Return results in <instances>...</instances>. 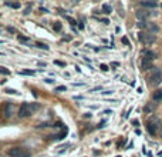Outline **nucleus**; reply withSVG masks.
<instances>
[{
    "mask_svg": "<svg viewBox=\"0 0 162 157\" xmlns=\"http://www.w3.org/2000/svg\"><path fill=\"white\" fill-rule=\"evenodd\" d=\"M37 109H38L37 103H23V104L20 106V109H19V117L20 119L29 117V116H32Z\"/></svg>",
    "mask_w": 162,
    "mask_h": 157,
    "instance_id": "1",
    "label": "nucleus"
},
{
    "mask_svg": "<svg viewBox=\"0 0 162 157\" xmlns=\"http://www.w3.org/2000/svg\"><path fill=\"white\" fill-rule=\"evenodd\" d=\"M162 83V71L157 67H154L151 74L148 76V84L151 87H158L159 84Z\"/></svg>",
    "mask_w": 162,
    "mask_h": 157,
    "instance_id": "2",
    "label": "nucleus"
},
{
    "mask_svg": "<svg viewBox=\"0 0 162 157\" xmlns=\"http://www.w3.org/2000/svg\"><path fill=\"white\" fill-rule=\"evenodd\" d=\"M138 39H139V41H141L142 44H145V46H151V44H154V43L157 41L155 35H151V33H148V32H141V33L138 35Z\"/></svg>",
    "mask_w": 162,
    "mask_h": 157,
    "instance_id": "3",
    "label": "nucleus"
},
{
    "mask_svg": "<svg viewBox=\"0 0 162 157\" xmlns=\"http://www.w3.org/2000/svg\"><path fill=\"white\" fill-rule=\"evenodd\" d=\"M10 157H30V151H27L24 147H12L9 150Z\"/></svg>",
    "mask_w": 162,
    "mask_h": 157,
    "instance_id": "4",
    "label": "nucleus"
},
{
    "mask_svg": "<svg viewBox=\"0 0 162 157\" xmlns=\"http://www.w3.org/2000/svg\"><path fill=\"white\" fill-rule=\"evenodd\" d=\"M1 114L4 119H12V116L14 114V106L13 103H4L1 109Z\"/></svg>",
    "mask_w": 162,
    "mask_h": 157,
    "instance_id": "5",
    "label": "nucleus"
},
{
    "mask_svg": "<svg viewBox=\"0 0 162 157\" xmlns=\"http://www.w3.org/2000/svg\"><path fill=\"white\" fill-rule=\"evenodd\" d=\"M158 127H159V122L158 120H155V119H152V120H149L148 124H146V129H148V131H149V134H157V130H158Z\"/></svg>",
    "mask_w": 162,
    "mask_h": 157,
    "instance_id": "6",
    "label": "nucleus"
},
{
    "mask_svg": "<svg viewBox=\"0 0 162 157\" xmlns=\"http://www.w3.org/2000/svg\"><path fill=\"white\" fill-rule=\"evenodd\" d=\"M135 16L138 19V21H146V19L151 16V13L146 12V10H144V9H139V10H137Z\"/></svg>",
    "mask_w": 162,
    "mask_h": 157,
    "instance_id": "7",
    "label": "nucleus"
},
{
    "mask_svg": "<svg viewBox=\"0 0 162 157\" xmlns=\"http://www.w3.org/2000/svg\"><path fill=\"white\" fill-rule=\"evenodd\" d=\"M145 29L148 30V33H151V35H155V33L159 32V27H158L155 23H152V21H146Z\"/></svg>",
    "mask_w": 162,
    "mask_h": 157,
    "instance_id": "8",
    "label": "nucleus"
},
{
    "mask_svg": "<svg viewBox=\"0 0 162 157\" xmlns=\"http://www.w3.org/2000/svg\"><path fill=\"white\" fill-rule=\"evenodd\" d=\"M142 56H144L145 60H149V62H152V60L157 59V54L154 52H151V50H144V52H142Z\"/></svg>",
    "mask_w": 162,
    "mask_h": 157,
    "instance_id": "9",
    "label": "nucleus"
},
{
    "mask_svg": "<svg viewBox=\"0 0 162 157\" xmlns=\"http://www.w3.org/2000/svg\"><path fill=\"white\" fill-rule=\"evenodd\" d=\"M152 99H154V102H162V89H158L154 91Z\"/></svg>",
    "mask_w": 162,
    "mask_h": 157,
    "instance_id": "10",
    "label": "nucleus"
},
{
    "mask_svg": "<svg viewBox=\"0 0 162 157\" xmlns=\"http://www.w3.org/2000/svg\"><path fill=\"white\" fill-rule=\"evenodd\" d=\"M141 66H142V70H144V71H146V70H149V69H154V67H152V62L145 60V59H142V63H141Z\"/></svg>",
    "mask_w": 162,
    "mask_h": 157,
    "instance_id": "11",
    "label": "nucleus"
},
{
    "mask_svg": "<svg viewBox=\"0 0 162 157\" xmlns=\"http://www.w3.org/2000/svg\"><path fill=\"white\" fill-rule=\"evenodd\" d=\"M141 6L146 7V9H155L158 6V3H155V1H141Z\"/></svg>",
    "mask_w": 162,
    "mask_h": 157,
    "instance_id": "12",
    "label": "nucleus"
},
{
    "mask_svg": "<svg viewBox=\"0 0 162 157\" xmlns=\"http://www.w3.org/2000/svg\"><path fill=\"white\" fill-rule=\"evenodd\" d=\"M4 4L9 6V7H13V9H20V3H10V1H6Z\"/></svg>",
    "mask_w": 162,
    "mask_h": 157,
    "instance_id": "13",
    "label": "nucleus"
},
{
    "mask_svg": "<svg viewBox=\"0 0 162 157\" xmlns=\"http://www.w3.org/2000/svg\"><path fill=\"white\" fill-rule=\"evenodd\" d=\"M102 10H104V13H111V12H113V9H111L110 4H104V6H102Z\"/></svg>",
    "mask_w": 162,
    "mask_h": 157,
    "instance_id": "14",
    "label": "nucleus"
},
{
    "mask_svg": "<svg viewBox=\"0 0 162 157\" xmlns=\"http://www.w3.org/2000/svg\"><path fill=\"white\" fill-rule=\"evenodd\" d=\"M21 74H26V76H34V74H36V71H34V70H23V71H21Z\"/></svg>",
    "mask_w": 162,
    "mask_h": 157,
    "instance_id": "15",
    "label": "nucleus"
},
{
    "mask_svg": "<svg viewBox=\"0 0 162 157\" xmlns=\"http://www.w3.org/2000/svg\"><path fill=\"white\" fill-rule=\"evenodd\" d=\"M36 46H37V47H40V49H44V50H49V46H47V44H44V43H37Z\"/></svg>",
    "mask_w": 162,
    "mask_h": 157,
    "instance_id": "16",
    "label": "nucleus"
},
{
    "mask_svg": "<svg viewBox=\"0 0 162 157\" xmlns=\"http://www.w3.org/2000/svg\"><path fill=\"white\" fill-rule=\"evenodd\" d=\"M0 73H1V74H10V71L7 69H4V67H0Z\"/></svg>",
    "mask_w": 162,
    "mask_h": 157,
    "instance_id": "17",
    "label": "nucleus"
},
{
    "mask_svg": "<svg viewBox=\"0 0 162 157\" xmlns=\"http://www.w3.org/2000/svg\"><path fill=\"white\" fill-rule=\"evenodd\" d=\"M67 87L65 86H58V87H56V91H65Z\"/></svg>",
    "mask_w": 162,
    "mask_h": 157,
    "instance_id": "18",
    "label": "nucleus"
},
{
    "mask_svg": "<svg viewBox=\"0 0 162 157\" xmlns=\"http://www.w3.org/2000/svg\"><path fill=\"white\" fill-rule=\"evenodd\" d=\"M54 30H57V32L61 30V24H60V23H56V24H54Z\"/></svg>",
    "mask_w": 162,
    "mask_h": 157,
    "instance_id": "19",
    "label": "nucleus"
},
{
    "mask_svg": "<svg viewBox=\"0 0 162 157\" xmlns=\"http://www.w3.org/2000/svg\"><path fill=\"white\" fill-rule=\"evenodd\" d=\"M19 40H21V41H29V37H24V36H19Z\"/></svg>",
    "mask_w": 162,
    "mask_h": 157,
    "instance_id": "20",
    "label": "nucleus"
},
{
    "mask_svg": "<svg viewBox=\"0 0 162 157\" xmlns=\"http://www.w3.org/2000/svg\"><path fill=\"white\" fill-rule=\"evenodd\" d=\"M54 63H56V64H58V66H61V67H63V66H65V63H63V62H60V60H56Z\"/></svg>",
    "mask_w": 162,
    "mask_h": 157,
    "instance_id": "21",
    "label": "nucleus"
},
{
    "mask_svg": "<svg viewBox=\"0 0 162 157\" xmlns=\"http://www.w3.org/2000/svg\"><path fill=\"white\" fill-rule=\"evenodd\" d=\"M67 20H68V21H70L71 24H76V23H77V21H76L74 19H71V17H67Z\"/></svg>",
    "mask_w": 162,
    "mask_h": 157,
    "instance_id": "22",
    "label": "nucleus"
},
{
    "mask_svg": "<svg viewBox=\"0 0 162 157\" xmlns=\"http://www.w3.org/2000/svg\"><path fill=\"white\" fill-rule=\"evenodd\" d=\"M101 70L107 71V70H108V66H107V64H101Z\"/></svg>",
    "mask_w": 162,
    "mask_h": 157,
    "instance_id": "23",
    "label": "nucleus"
},
{
    "mask_svg": "<svg viewBox=\"0 0 162 157\" xmlns=\"http://www.w3.org/2000/svg\"><path fill=\"white\" fill-rule=\"evenodd\" d=\"M6 93H12V94H16V91H14V90H12V89H7V90H6Z\"/></svg>",
    "mask_w": 162,
    "mask_h": 157,
    "instance_id": "24",
    "label": "nucleus"
},
{
    "mask_svg": "<svg viewBox=\"0 0 162 157\" xmlns=\"http://www.w3.org/2000/svg\"><path fill=\"white\" fill-rule=\"evenodd\" d=\"M122 41H124L125 44H128V39H127V37H122Z\"/></svg>",
    "mask_w": 162,
    "mask_h": 157,
    "instance_id": "25",
    "label": "nucleus"
},
{
    "mask_svg": "<svg viewBox=\"0 0 162 157\" xmlns=\"http://www.w3.org/2000/svg\"><path fill=\"white\" fill-rule=\"evenodd\" d=\"M110 93H113V90H107V91H102V94H110Z\"/></svg>",
    "mask_w": 162,
    "mask_h": 157,
    "instance_id": "26",
    "label": "nucleus"
},
{
    "mask_svg": "<svg viewBox=\"0 0 162 157\" xmlns=\"http://www.w3.org/2000/svg\"><path fill=\"white\" fill-rule=\"evenodd\" d=\"M161 7H162V4H161Z\"/></svg>",
    "mask_w": 162,
    "mask_h": 157,
    "instance_id": "27",
    "label": "nucleus"
}]
</instances>
